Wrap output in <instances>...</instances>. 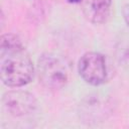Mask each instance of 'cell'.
<instances>
[{
  "label": "cell",
  "instance_id": "obj_1",
  "mask_svg": "<svg viewBox=\"0 0 129 129\" xmlns=\"http://www.w3.org/2000/svg\"><path fill=\"white\" fill-rule=\"evenodd\" d=\"M0 77L9 88H20L34 77V66L21 39L13 33H5L0 39Z\"/></svg>",
  "mask_w": 129,
  "mask_h": 129
},
{
  "label": "cell",
  "instance_id": "obj_2",
  "mask_svg": "<svg viewBox=\"0 0 129 129\" xmlns=\"http://www.w3.org/2000/svg\"><path fill=\"white\" fill-rule=\"evenodd\" d=\"M36 71L39 82L49 90H59L68 83L69 76L66 66L50 53H43L39 56Z\"/></svg>",
  "mask_w": 129,
  "mask_h": 129
},
{
  "label": "cell",
  "instance_id": "obj_3",
  "mask_svg": "<svg viewBox=\"0 0 129 129\" xmlns=\"http://www.w3.org/2000/svg\"><path fill=\"white\" fill-rule=\"evenodd\" d=\"M80 77L91 86H100L108 80V67L105 56L97 51L84 53L78 62Z\"/></svg>",
  "mask_w": 129,
  "mask_h": 129
},
{
  "label": "cell",
  "instance_id": "obj_4",
  "mask_svg": "<svg viewBox=\"0 0 129 129\" xmlns=\"http://www.w3.org/2000/svg\"><path fill=\"white\" fill-rule=\"evenodd\" d=\"M4 109L14 117H23L32 114L37 109L35 96L24 90H10L3 94Z\"/></svg>",
  "mask_w": 129,
  "mask_h": 129
},
{
  "label": "cell",
  "instance_id": "obj_5",
  "mask_svg": "<svg viewBox=\"0 0 129 129\" xmlns=\"http://www.w3.org/2000/svg\"><path fill=\"white\" fill-rule=\"evenodd\" d=\"M82 11L86 19L94 24L105 23L111 13L112 0H83Z\"/></svg>",
  "mask_w": 129,
  "mask_h": 129
},
{
  "label": "cell",
  "instance_id": "obj_6",
  "mask_svg": "<svg viewBox=\"0 0 129 129\" xmlns=\"http://www.w3.org/2000/svg\"><path fill=\"white\" fill-rule=\"evenodd\" d=\"M122 15L124 18V21L126 22L128 28H129V3L123 5L122 7Z\"/></svg>",
  "mask_w": 129,
  "mask_h": 129
},
{
  "label": "cell",
  "instance_id": "obj_7",
  "mask_svg": "<svg viewBox=\"0 0 129 129\" xmlns=\"http://www.w3.org/2000/svg\"><path fill=\"white\" fill-rule=\"evenodd\" d=\"M83 0H68V2H70V3H81Z\"/></svg>",
  "mask_w": 129,
  "mask_h": 129
}]
</instances>
